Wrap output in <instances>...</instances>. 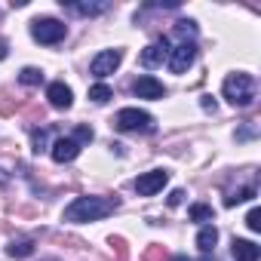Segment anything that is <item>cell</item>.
<instances>
[{
    "label": "cell",
    "mask_w": 261,
    "mask_h": 261,
    "mask_svg": "<svg viewBox=\"0 0 261 261\" xmlns=\"http://www.w3.org/2000/svg\"><path fill=\"white\" fill-rule=\"evenodd\" d=\"M71 139H74L80 148H86V145H92L95 133H92V126H89V123H77V126H74V133H71Z\"/></svg>",
    "instance_id": "21"
},
{
    "label": "cell",
    "mask_w": 261,
    "mask_h": 261,
    "mask_svg": "<svg viewBox=\"0 0 261 261\" xmlns=\"http://www.w3.org/2000/svg\"><path fill=\"white\" fill-rule=\"evenodd\" d=\"M46 98H49V105H53L56 111H68V108L74 105V92H71V86H68L65 80H53V83L46 86Z\"/></svg>",
    "instance_id": "12"
},
{
    "label": "cell",
    "mask_w": 261,
    "mask_h": 261,
    "mask_svg": "<svg viewBox=\"0 0 261 261\" xmlns=\"http://www.w3.org/2000/svg\"><path fill=\"white\" fill-rule=\"evenodd\" d=\"M31 148L37 157L49 151V129H31Z\"/></svg>",
    "instance_id": "19"
},
{
    "label": "cell",
    "mask_w": 261,
    "mask_h": 261,
    "mask_svg": "<svg viewBox=\"0 0 261 261\" xmlns=\"http://www.w3.org/2000/svg\"><path fill=\"white\" fill-rule=\"evenodd\" d=\"M246 227H249V230H255V233L261 230V209H258V206H255V209H249V215H246Z\"/></svg>",
    "instance_id": "24"
},
{
    "label": "cell",
    "mask_w": 261,
    "mask_h": 261,
    "mask_svg": "<svg viewBox=\"0 0 261 261\" xmlns=\"http://www.w3.org/2000/svg\"><path fill=\"white\" fill-rule=\"evenodd\" d=\"M200 105H203V111H212V114L218 111V105H215V98H212V95H203V98H200Z\"/></svg>",
    "instance_id": "25"
},
{
    "label": "cell",
    "mask_w": 261,
    "mask_h": 261,
    "mask_svg": "<svg viewBox=\"0 0 261 261\" xmlns=\"http://www.w3.org/2000/svg\"><path fill=\"white\" fill-rule=\"evenodd\" d=\"M133 95H136V98H148V101H163V98H166V86H163V80H157L154 74H142V77H136V83H133Z\"/></svg>",
    "instance_id": "10"
},
{
    "label": "cell",
    "mask_w": 261,
    "mask_h": 261,
    "mask_svg": "<svg viewBox=\"0 0 261 261\" xmlns=\"http://www.w3.org/2000/svg\"><path fill=\"white\" fill-rule=\"evenodd\" d=\"M34 249H37L34 237H13V240L7 243V255H10V258H31Z\"/></svg>",
    "instance_id": "15"
},
{
    "label": "cell",
    "mask_w": 261,
    "mask_h": 261,
    "mask_svg": "<svg viewBox=\"0 0 261 261\" xmlns=\"http://www.w3.org/2000/svg\"><path fill=\"white\" fill-rule=\"evenodd\" d=\"M59 4L68 10V13H74V16H86V19H95V16H105V13H111V0H59Z\"/></svg>",
    "instance_id": "9"
},
{
    "label": "cell",
    "mask_w": 261,
    "mask_h": 261,
    "mask_svg": "<svg viewBox=\"0 0 261 261\" xmlns=\"http://www.w3.org/2000/svg\"><path fill=\"white\" fill-rule=\"evenodd\" d=\"M258 197V188L255 185H246V188H237L224 197V206H237V203H246V200H255Z\"/></svg>",
    "instance_id": "17"
},
{
    "label": "cell",
    "mask_w": 261,
    "mask_h": 261,
    "mask_svg": "<svg viewBox=\"0 0 261 261\" xmlns=\"http://www.w3.org/2000/svg\"><path fill=\"white\" fill-rule=\"evenodd\" d=\"M233 136H237V142H249V139H255V136H258V123H255V120H249V123H243V126L237 129V133H233Z\"/></svg>",
    "instance_id": "23"
},
{
    "label": "cell",
    "mask_w": 261,
    "mask_h": 261,
    "mask_svg": "<svg viewBox=\"0 0 261 261\" xmlns=\"http://www.w3.org/2000/svg\"><path fill=\"white\" fill-rule=\"evenodd\" d=\"M215 243H218V227L215 224H200V230H197V249L203 255H215Z\"/></svg>",
    "instance_id": "14"
},
{
    "label": "cell",
    "mask_w": 261,
    "mask_h": 261,
    "mask_svg": "<svg viewBox=\"0 0 261 261\" xmlns=\"http://www.w3.org/2000/svg\"><path fill=\"white\" fill-rule=\"evenodd\" d=\"M10 181H13V172H7L4 166H0V188H7Z\"/></svg>",
    "instance_id": "27"
},
{
    "label": "cell",
    "mask_w": 261,
    "mask_h": 261,
    "mask_svg": "<svg viewBox=\"0 0 261 261\" xmlns=\"http://www.w3.org/2000/svg\"><path fill=\"white\" fill-rule=\"evenodd\" d=\"M7 56H10V43H7V40H4V37H0V62H4V59H7Z\"/></svg>",
    "instance_id": "28"
},
{
    "label": "cell",
    "mask_w": 261,
    "mask_h": 261,
    "mask_svg": "<svg viewBox=\"0 0 261 261\" xmlns=\"http://www.w3.org/2000/svg\"><path fill=\"white\" fill-rule=\"evenodd\" d=\"M120 209V197H101V194H86V197H74L65 212L62 221L68 224H89V221H101L108 215H114Z\"/></svg>",
    "instance_id": "1"
},
{
    "label": "cell",
    "mask_w": 261,
    "mask_h": 261,
    "mask_svg": "<svg viewBox=\"0 0 261 261\" xmlns=\"http://www.w3.org/2000/svg\"><path fill=\"white\" fill-rule=\"evenodd\" d=\"M175 34H178L181 40H194V43H197L200 28H197V22H194V19H178V22H175Z\"/></svg>",
    "instance_id": "20"
},
{
    "label": "cell",
    "mask_w": 261,
    "mask_h": 261,
    "mask_svg": "<svg viewBox=\"0 0 261 261\" xmlns=\"http://www.w3.org/2000/svg\"><path fill=\"white\" fill-rule=\"evenodd\" d=\"M43 80H46V74H43L40 68H22V71H19V83H22V86H40Z\"/></svg>",
    "instance_id": "22"
},
{
    "label": "cell",
    "mask_w": 261,
    "mask_h": 261,
    "mask_svg": "<svg viewBox=\"0 0 261 261\" xmlns=\"http://www.w3.org/2000/svg\"><path fill=\"white\" fill-rule=\"evenodd\" d=\"M172 261H191V258H188V255H175Z\"/></svg>",
    "instance_id": "29"
},
{
    "label": "cell",
    "mask_w": 261,
    "mask_h": 261,
    "mask_svg": "<svg viewBox=\"0 0 261 261\" xmlns=\"http://www.w3.org/2000/svg\"><path fill=\"white\" fill-rule=\"evenodd\" d=\"M221 98H227V105H233V108H252L255 98H258V83H255V77L246 74V71L227 74L224 83H221Z\"/></svg>",
    "instance_id": "2"
},
{
    "label": "cell",
    "mask_w": 261,
    "mask_h": 261,
    "mask_svg": "<svg viewBox=\"0 0 261 261\" xmlns=\"http://www.w3.org/2000/svg\"><path fill=\"white\" fill-rule=\"evenodd\" d=\"M230 255H233V261H258V258H261V246L252 243V240H240V237H233V243H230Z\"/></svg>",
    "instance_id": "13"
},
{
    "label": "cell",
    "mask_w": 261,
    "mask_h": 261,
    "mask_svg": "<svg viewBox=\"0 0 261 261\" xmlns=\"http://www.w3.org/2000/svg\"><path fill=\"white\" fill-rule=\"evenodd\" d=\"M169 49H172V43H169V37L163 34V37H157L154 43H148L145 49H142V56H139V62H142V68H148V71H154V68H160L166 59H169Z\"/></svg>",
    "instance_id": "8"
},
{
    "label": "cell",
    "mask_w": 261,
    "mask_h": 261,
    "mask_svg": "<svg viewBox=\"0 0 261 261\" xmlns=\"http://www.w3.org/2000/svg\"><path fill=\"white\" fill-rule=\"evenodd\" d=\"M188 218H191V221H197V224H212V221H215V212H212V206H209V203H191Z\"/></svg>",
    "instance_id": "16"
},
{
    "label": "cell",
    "mask_w": 261,
    "mask_h": 261,
    "mask_svg": "<svg viewBox=\"0 0 261 261\" xmlns=\"http://www.w3.org/2000/svg\"><path fill=\"white\" fill-rule=\"evenodd\" d=\"M181 203H185V191L178 188V191H172V194H169V206H181Z\"/></svg>",
    "instance_id": "26"
},
{
    "label": "cell",
    "mask_w": 261,
    "mask_h": 261,
    "mask_svg": "<svg viewBox=\"0 0 261 261\" xmlns=\"http://www.w3.org/2000/svg\"><path fill=\"white\" fill-rule=\"evenodd\" d=\"M114 126L120 133H142V136H154L157 133V120L142 111V108H120L114 117Z\"/></svg>",
    "instance_id": "3"
},
{
    "label": "cell",
    "mask_w": 261,
    "mask_h": 261,
    "mask_svg": "<svg viewBox=\"0 0 261 261\" xmlns=\"http://www.w3.org/2000/svg\"><path fill=\"white\" fill-rule=\"evenodd\" d=\"M123 56H126V53H123L120 46L95 53V56H92V62H89V74H92L98 83H105V77H111V74L123 65Z\"/></svg>",
    "instance_id": "5"
},
{
    "label": "cell",
    "mask_w": 261,
    "mask_h": 261,
    "mask_svg": "<svg viewBox=\"0 0 261 261\" xmlns=\"http://www.w3.org/2000/svg\"><path fill=\"white\" fill-rule=\"evenodd\" d=\"M80 145L71 139V136H59L53 145H49V157L56 160V163H71V160H77L80 157Z\"/></svg>",
    "instance_id": "11"
},
{
    "label": "cell",
    "mask_w": 261,
    "mask_h": 261,
    "mask_svg": "<svg viewBox=\"0 0 261 261\" xmlns=\"http://www.w3.org/2000/svg\"><path fill=\"white\" fill-rule=\"evenodd\" d=\"M111 98H114V89L108 83H92L89 86V101L92 105H108Z\"/></svg>",
    "instance_id": "18"
},
{
    "label": "cell",
    "mask_w": 261,
    "mask_h": 261,
    "mask_svg": "<svg viewBox=\"0 0 261 261\" xmlns=\"http://www.w3.org/2000/svg\"><path fill=\"white\" fill-rule=\"evenodd\" d=\"M200 261H215V255H203V258H200Z\"/></svg>",
    "instance_id": "30"
},
{
    "label": "cell",
    "mask_w": 261,
    "mask_h": 261,
    "mask_svg": "<svg viewBox=\"0 0 261 261\" xmlns=\"http://www.w3.org/2000/svg\"><path fill=\"white\" fill-rule=\"evenodd\" d=\"M31 37L34 43H43V46H56L68 37V25L62 19H53V16H40L31 22Z\"/></svg>",
    "instance_id": "4"
},
{
    "label": "cell",
    "mask_w": 261,
    "mask_h": 261,
    "mask_svg": "<svg viewBox=\"0 0 261 261\" xmlns=\"http://www.w3.org/2000/svg\"><path fill=\"white\" fill-rule=\"evenodd\" d=\"M166 185H169V172H166V169H148V172H142V175L133 181V188H136L139 197H154V194H160Z\"/></svg>",
    "instance_id": "7"
},
{
    "label": "cell",
    "mask_w": 261,
    "mask_h": 261,
    "mask_svg": "<svg viewBox=\"0 0 261 261\" xmlns=\"http://www.w3.org/2000/svg\"><path fill=\"white\" fill-rule=\"evenodd\" d=\"M0 16H4V13H0Z\"/></svg>",
    "instance_id": "31"
},
{
    "label": "cell",
    "mask_w": 261,
    "mask_h": 261,
    "mask_svg": "<svg viewBox=\"0 0 261 261\" xmlns=\"http://www.w3.org/2000/svg\"><path fill=\"white\" fill-rule=\"evenodd\" d=\"M197 56H200V49H197V43H194V40H178V43L169 49L166 65H169V71H172V74H188V68L197 62Z\"/></svg>",
    "instance_id": "6"
}]
</instances>
